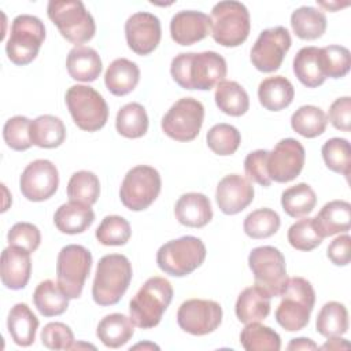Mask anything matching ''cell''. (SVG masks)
Returning <instances> with one entry per match:
<instances>
[{"label": "cell", "instance_id": "cell-1", "mask_svg": "<svg viewBox=\"0 0 351 351\" xmlns=\"http://www.w3.org/2000/svg\"><path fill=\"white\" fill-rule=\"evenodd\" d=\"M170 73L184 89L210 90L225 80L228 66L223 56L214 51L184 52L173 58Z\"/></svg>", "mask_w": 351, "mask_h": 351}, {"label": "cell", "instance_id": "cell-2", "mask_svg": "<svg viewBox=\"0 0 351 351\" xmlns=\"http://www.w3.org/2000/svg\"><path fill=\"white\" fill-rule=\"evenodd\" d=\"M173 287L165 277H149L129 303V314L134 326L151 329L156 326L173 299Z\"/></svg>", "mask_w": 351, "mask_h": 351}, {"label": "cell", "instance_id": "cell-3", "mask_svg": "<svg viewBox=\"0 0 351 351\" xmlns=\"http://www.w3.org/2000/svg\"><path fill=\"white\" fill-rule=\"evenodd\" d=\"M132 265L122 254H108L100 258L92 285V298L99 306L117 304L132 281Z\"/></svg>", "mask_w": 351, "mask_h": 351}, {"label": "cell", "instance_id": "cell-4", "mask_svg": "<svg viewBox=\"0 0 351 351\" xmlns=\"http://www.w3.org/2000/svg\"><path fill=\"white\" fill-rule=\"evenodd\" d=\"M280 296L281 302L276 310L277 324L288 332L306 328L315 303V292L310 281L303 277L288 278Z\"/></svg>", "mask_w": 351, "mask_h": 351}, {"label": "cell", "instance_id": "cell-5", "mask_svg": "<svg viewBox=\"0 0 351 351\" xmlns=\"http://www.w3.org/2000/svg\"><path fill=\"white\" fill-rule=\"evenodd\" d=\"M47 14L62 37L75 47L92 40L96 33L95 19L82 1L52 0L47 5Z\"/></svg>", "mask_w": 351, "mask_h": 351}, {"label": "cell", "instance_id": "cell-6", "mask_svg": "<svg viewBox=\"0 0 351 351\" xmlns=\"http://www.w3.org/2000/svg\"><path fill=\"white\" fill-rule=\"evenodd\" d=\"M211 36L222 47L241 45L251 29L247 7L234 0L217 3L211 10Z\"/></svg>", "mask_w": 351, "mask_h": 351}, {"label": "cell", "instance_id": "cell-7", "mask_svg": "<svg viewBox=\"0 0 351 351\" xmlns=\"http://www.w3.org/2000/svg\"><path fill=\"white\" fill-rule=\"evenodd\" d=\"M206 245L195 236H182L165 243L156 252V263L162 271L173 277H185L206 259Z\"/></svg>", "mask_w": 351, "mask_h": 351}, {"label": "cell", "instance_id": "cell-8", "mask_svg": "<svg viewBox=\"0 0 351 351\" xmlns=\"http://www.w3.org/2000/svg\"><path fill=\"white\" fill-rule=\"evenodd\" d=\"M45 40V27L40 18L22 14L14 18L5 44L8 59L16 66H26L36 59Z\"/></svg>", "mask_w": 351, "mask_h": 351}, {"label": "cell", "instance_id": "cell-9", "mask_svg": "<svg viewBox=\"0 0 351 351\" xmlns=\"http://www.w3.org/2000/svg\"><path fill=\"white\" fill-rule=\"evenodd\" d=\"M64 99L74 123L81 130L96 132L106 125L108 106L92 86L73 85L67 89Z\"/></svg>", "mask_w": 351, "mask_h": 351}, {"label": "cell", "instance_id": "cell-10", "mask_svg": "<svg viewBox=\"0 0 351 351\" xmlns=\"http://www.w3.org/2000/svg\"><path fill=\"white\" fill-rule=\"evenodd\" d=\"M162 180L156 169L148 165H138L130 169L119 189L122 204L132 211L148 208L159 196Z\"/></svg>", "mask_w": 351, "mask_h": 351}, {"label": "cell", "instance_id": "cell-11", "mask_svg": "<svg viewBox=\"0 0 351 351\" xmlns=\"http://www.w3.org/2000/svg\"><path fill=\"white\" fill-rule=\"evenodd\" d=\"M248 266L256 287L263 289L270 298L280 296L288 276L285 258L278 248L271 245L254 248L248 255Z\"/></svg>", "mask_w": 351, "mask_h": 351}, {"label": "cell", "instance_id": "cell-12", "mask_svg": "<svg viewBox=\"0 0 351 351\" xmlns=\"http://www.w3.org/2000/svg\"><path fill=\"white\" fill-rule=\"evenodd\" d=\"M90 267L92 254L88 248L70 244L60 250L56 261V277L59 287L70 299L81 296Z\"/></svg>", "mask_w": 351, "mask_h": 351}, {"label": "cell", "instance_id": "cell-13", "mask_svg": "<svg viewBox=\"0 0 351 351\" xmlns=\"http://www.w3.org/2000/svg\"><path fill=\"white\" fill-rule=\"evenodd\" d=\"M204 119L203 104L193 97L177 100L162 118V130L176 141H192L197 137Z\"/></svg>", "mask_w": 351, "mask_h": 351}, {"label": "cell", "instance_id": "cell-14", "mask_svg": "<svg viewBox=\"0 0 351 351\" xmlns=\"http://www.w3.org/2000/svg\"><path fill=\"white\" fill-rule=\"evenodd\" d=\"M291 44V34L284 26L262 30L251 48V63L262 73H273L280 69Z\"/></svg>", "mask_w": 351, "mask_h": 351}, {"label": "cell", "instance_id": "cell-15", "mask_svg": "<svg viewBox=\"0 0 351 351\" xmlns=\"http://www.w3.org/2000/svg\"><path fill=\"white\" fill-rule=\"evenodd\" d=\"M178 326L193 336H204L214 332L222 322V307L207 299H188L177 311Z\"/></svg>", "mask_w": 351, "mask_h": 351}, {"label": "cell", "instance_id": "cell-16", "mask_svg": "<svg viewBox=\"0 0 351 351\" xmlns=\"http://www.w3.org/2000/svg\"><path fill=\"white\" fill-rule=\"evenodd\" d=\"M59 186L56 166L47 159L30 162L19 178V189L30 202H44L55 195Z\"/></svg>", "mask_w": 351, "mask_h": 351}, {"label": "cell", "instance_id": "cell-17", "mask_svg": "<svg viewBox=\"0 0 351 351\" xmlns=\"http://www.w3.org/2000/svg\"><path fill=\"white\" fill-rule=\"evenodd\" d=\"M306 159L304 147L295 138L280 140L267 156V173L271 181L289 182L295 180Z\"/></svg>", "mask_w": 351, "mask_h": 351}, {"label": "cell", "instance_id": "cell-18", "mask_svg": "<svg viewBox=\"0 0 351 351\" xmlns=\"http://www.w3.org/2000/svg\"><path fill=\"white\" fill-rule=\"evenodd\" d=\"M125 37L129 48L137 55H148L156 49L162 37L160 21L145 11L133 14L125 22Z\"/></svg>", "mask_w": 351, "mask_h": 351}, {"label": "cell", "instance_id": "cell-19", "mask_svg": "<svg viewBox=\"0 0 351 351\" xmlns=\"http://www.w3.org/2000/svg\"><path fill=\"white\" fill-rule=\"evenodd\" d=\"M254 186L240 174H228L217 185L215 200L226 215H234L247 208L254 200Z\"/></svg>", "mask_w": 351, "mask_h": 351}, {"label": "cell", "instance_id": "cell-20", "mask_svg": "<svg viewBox=\"0 0 351 351\" xmlns=\"http://www.w3.org/2000/svg\"><path fill=\"white\" fill-rule=\"evenodd\" d=\"M211 33V19L200 11L184 10L177 12L170 22L171 38L180 45H192Z\"/></svg>", "mask_w": 351, "mask_h": 351}, {"label": "cell", "instance_id": "cell-21", "mask_svg": "<svg viewBox=\"0 0 351 351\" xmlns=\"http://www.w3.org/2000/svg\"><path fill=\"white\" fill-rule=\"evenodd\" d=\"M29 251L10 245L1 252L0 277L5 288L18 291L27 285L32 273V259Z\"/></svg>", "mask_w": 351, "mask_h": 351}, {"label": "cell", "instance_id": "cell-22", "mask_svg": "<svg viewBox=\"0 0 351 351\" xmlns=\"http://www.w3.org/2000/svg\"><path fill=\"white\" fill-rule=\"evenodd\" d=\"M177 221L189 228H203L213 219L210 199L199 192H188L180 196L174 206Z\"/></svg>", "mask_w": 351, "mask_h": 351}, {"label": "cell", "instance_id": "cell-23", "mask_svg": "<svg viewBox=\"0 0 351 351\" xmlns=\"http://www.w3.org/2000/svg\"><path fill=\"white\" fill-rule=\"evenodd\" d=\"M313 223L322 239L347 232L351 225V204L346 200H332L313 218Z\"/></svg>", "mask_w": 351, "mask_h": 351}, {"label": "cell", "instance_id": "cell-24", "mask_svg": "<svg viewBox=\"0 0 351 351\" xmlns=\"http://www.w3.org/2000/svg\"><path fill=\"white\" fill-rule=\"evenodd\" d=\"M66 67L73 80L82 82L95 81L103 69L100 55L86 45H77L70 49L66 59Z\"/></svg>", "mask_w": 351, "mask_h": 351}, {"label": "cell", "instance_id": "cell-25", "mask_svg": "<svg viewBox=\"0 0 351 351\" xmlns=\"http://www.w3.org/2000/svg\"><path fill=\"white\" fill-rule=\"evenodd\" d=\"M95 221V213L90 206L69 202L62 204L53 215L55 226L59 232L66 234H78L85 232Z\"/></svg>", "mask_w": 351, "mask_h": 351}, {"label": "cell", "instance_id": "cell-26", "mask_svg": "<svg viewBox=\"0 0 351 351\" xmlns=\"http://www.w3.org/2000/svg\"><path fill=\"white\" fill-rule=\"evenodd\" d=\"M138 81V66L126 58H118L111 62L104 74V84L115 96H125L130 93L137 86Z\"/></svg>", "mask_w": 351, "mask_h": 351}, {"label": "cell", "instance_id": "cell-27", "mask_svg": "<svg viewBox=\"0 0 351 351\" xmlns=\"http://www.w3.org/2000/svg\"><path fill=\"white\" fill-rule=\"evenodd\" d=\"M270 296L259 287L245 288L236 302V317L240 322H259L270 314Z\"/></svg>", "mask_w": 351, "mask_h": 351}, {"label": "cell", "instance_id": "cell-28", "mask_svg": "<svg viewBox=\"0 0 351 351\" xmlns=\"http://www.w3.org/2000/svg\"><path fill=\"white\" fill-rule=\"evenodd\" d=\"M7 328L15 344L29 347L36 340L38 318L26 303H16L8 313Z\"/></svg>", "mask_w": 351, "mask_h": 351}, {"label": "cell", "instance_id": "cell-29", "mask_svg": "<svg viewBox=\"0 0 351 351\" xmlns=\"http://www.w3.org/2000/svg\"><path fill=\"white\" fill-rule=\"evenodd\" d=\"M295 96L291 81L282 75L265 78L258 86V99L263 108L269 111H281L288 107Z\"/></svg>", "mask_w": 351, "mask_h": 351}, {"label": "cell", "instance_id": "cell-30", "mask_svg": "<svg viewBox=\"0 0 351 351\" xmlns=\"http://www.w3.org/2000/svg\"><path fill=\"white\" fill-rule=\"evenodd\" d=\"M134 335V324L130 317L121 313H112L101 318L97 325L96 336L110 348H119L126 344Z\"/></svg>", "mask_w": 351, "mask_h": 351}, {"label": "cell", "instance_id": "cell-31", "mask_svg": "<svg viewBox=\"0 0 351 351\" xmlns=\"http://www.w3.org/2000/svg\"><path fill=\"white\" fill-rule=\"evenodd\" d=\"M293 73L307 88H317L325 82L321 62V48L303 47L293 58Z\"/></svg>", "mask_w": 351, "mask_h": 351}, {"label": "cell", "instance_id": "cell-32", "mask_svg": "<svg viewBox=\"0 0 351 351\" xmlns=\"http://www.w3.org/2000/svg\"><path fill=\"white\" fill-rule=\"evenodd\" d=\"M69 296L62 291L58 281H41L33 293V303L38 313L44 317H55L63 314L69 307Z\"/></svg>", "mask_w": 351, "mask_h": 351}, {"label": "cell", "instance_id": "cell-33", "mask_svg": "<svg viewBox=\"0 0 351 351\" xmlns=\"http://www.w3.org/2000/svg\"><path fill=\"white\" fill-rule=\"evenodd\" d=\"M30 138L40 148H56L66 138L64 123L55 115H40L32 121Z\"/></svg>", "mask_w": 351, "mask_h": 351}, {"label": "cell", "instance_id": "cell-34", "mask_svg": "<svg viewBox=\"0 0 351 351\" xmlns=\"http://www.w3.org/2000/svg\"><path fill=\"white\" fill-rule=\"evenodd\" d=\"M217 107L230 115L241 117L250 108V97L245 89L236 81H222L217 85L214 93Z\"/></svg>", "mask_w": 351, "mask_h": 351}, {"label": "cell", "instance_id": "cell-35", "mask_svg": "<svg viewBox=\"0 0 351 351\" xmlns=\"http://www.w3.org/2000/svg\"><path fill=\"white\" fill-rule=\"evenodd\" d=\"M291 26L299 38L317 40L326 30V16L318 8L303 5L292 12Z\"/></svg>", "mask_w": 351, "mask_h": 351}, {"label": "cell", "instance_id": "cell-36", "mask_svg": "<svg viewBox=\"0 0 351 351\" xmlns=\"http://www.w3.org/2000/svg\"><path fill=\"white\" fill-rule=\"evenodd\" d=\"M317 332L329 339L341 336L348 329V313L343 303L340 302H328L325 303L315 321Z\"/></svg>", "mask_w": 351, "mask_h": 351}, {"label": "cell", "instance_id": "cell-37", "mask_svg": "<svg viewBox=\"0 0 351 351\" xmlns=\"http://www.w3.org/2000/svg\"><path fill=\"white\" fill-rule=\"evenodd\" d=\"M117 132L126 138H140L148 130V115L140 103H128L119 108L115 119Z\"/></svg>", "mask_w": 351, "mask_h": 351}, {"label": "cell", "instance_id": "cell-38", "mask_svg": "<svg viewBox=\"0 0 351 351\" xmlns=\"http://www.w3.org/2000/svg\"><path fill=\"white\" fill-rule=\"evenodd\" d=\"M240 343L247 351H278L281 348L280 335L259 322H248L240 333Z\"/></svg>", "mask_w": 351, "mask_h": 351}, {"label": "cell", "instance_id": "cell-39", "mask_svg": "<svg viewBox=\"0 0 351 351\" xmlns=\"http://www.w3.org/2000/svg\"><path fill=\"white\" fill-rule=\"evenodd\" d=\"M315 204L317 195L314 189L304 182L289 186L281 195L282 210L292 218H300L310 214Z\"/></svg>", "mask_w": 351, "mask_h": 351}, {"label": "cell", "instance_id": "cell-40", "mask_svg": "<svg viewBox=\"0 0 351 351\" xmlns=\"http://www.w3.org/2000/svg\"><path fill=\"white\" fill-rule=\"evenodd\" d=\"M326 125V114L319 107L311 104L299 107L291 117L292 129L306 138L321 136L325 132Z\"/></svg>", "mask_w": 351, "mask_h": 351}, {"label": "cell", "instance_id": "cell-41", "mask_svg": "<svg viewBox=\"0 0 351 351\" xmlns=\"http://www.w3.org/2000/svg\"><path fill=\"white\" fill-rule=\"evenodd\" d=\"M100 195V182L95 173L80 170L74 173L67 184V197L71 202L92 206Z\"/></svg>", "mask_w": 351, "mask_h": 351}, {"label": "cell", "instance_id": "cell-42", "mask_svg": "<svg viewBox=\"0 0 351 351\" xmlns=\"http://www.w3.org/2000/svg\"><path fill=\"white\" fill-rule=\"evenodd\" d=\"M321 154L329 170L343 174L346 178H348L351 170V147L346 138H329L324 143Z\"/></svg>", "mask_w": 351, "mask_h": 351}, {"label": "cell", "instance_id": "cell-43", "mask_svg": "<svg viewBox=\"0 0 351 351\" xmlns=\"http://www.w3.org/2000/svg\"><path fill=\"white\" fill-rule=\"evenodd\" d=\"M280 215L271 208H258L250 213L243 223L244 232L251 239H266L280 229Z\"/></svg>", "mask_w": 351, "mask_h": 351}, {"label": "cell", "instance_id": "cell-44", "mask_svg": "<svg viewBox=\"0 0 351 351\" xmlns=\"http://www.w3.org/2000/svg\"><path fill=\"white\" fill-rule=\"evenodd\" d=\"M206 140L208 148L214 154L228 156L237 151L241 143V136L233 125L217 123L207 132Z\"/></svg>", "mask_w": 351, "mask_h": 351}, {"label": "cell", "instance_id": "cell-45", "mask_svg": "<svg viewBox=\"0 0 351 351\" xmlns=\"http://www.w3.org/2000/svg\"><path fill=\"white\" fill-rule=\"evenodd\" d=\"M132 236L129 222L119 215H107L96 229V239L103 245H125Z\"/></svg>", "mask_w": 351, "mask_h": 351}, {"label": "cell", "instance_id": "cell-46", "mask_svg": "<svg viewBox=\"0 0 351 351\" xmlns=\"http://www.w3.org/2000/svg\"><path fill=\"white\" fill-rule=\"evenodd\" d=\"M321 62L325 78H341L350 71V51L343 45H328L321 48Z\"/></svg>", "mask_w": 351, "mask_h": 351}, {"label": "cell", "instance_id": "cell-47", "mask_svg": "<svg viewBox=\"0 0 351 351\" xmlns=\"http://www.w3.org/2000/svg\"><path fill=\"white\" fill-rule=\"evenodd\" d=\"M32 121L22 115L10 118L3 128V138L5 144L14 151H26L33 143L30 138Z\"/></svg>", "mask_w": 351, "mask_h": 351}, {"label": "cell", "instance_id": "cell-48", "mask_svg": "<svg viewBox=\"0 0 351 351\" xmlns=\"http://www.w3.org/2000/svg\"><path fill=\"white\" fill-rule=\"evenodd\" d=\"M287 239L289 244L299 251H311L322 243V237L317 233L313 218H302L291 225Z\"/></svg>", "mask_w": 351, "mask_h": 351}, {"label": "cell", "instance_id": "cell-49", "mask_svg": "<svg viewBox=\"0 0 351 351\" xmlns=\"http://www.w3.org/2000/svg\"><path fill=\"white\" fill-rule=\"evenodd\" d=\"M41 343L49 350H73L74 335L63 322H49L41 330Z\"/></svg>", "mask_w": 351, "mask_h": 351}, {"label": "cell", "instance_id": "cell-50", "mask_svg": "<svg viewBox=\"0 0 351 351\" xmlns=\"http://www.w3.org/2000/svg\"><path fill=\"white\" fill-rule=\"evenodd\" d=\"M7 240L10 245L34 252L40 247L41 233L38 228L30 222H16L8 230Z\"/></svg>", "mask_w": 351, "mask_h": 351}, {"label": "cell", "instance_id": "cell-51", "mask_svg": "<svg viewBox=\"0 0 351 351\" xmlns=\"http://www.w3.org/2000/svg\"><path fill=\"white\" fill-rule=\"evenodd\" d=\"M267 156L269 151L266 149H256L250 152L244 159V170L248 180L262 185L270 186L271 178L267 173Z\"/></svg>", "mask_w": 351, "mask_h": 351}, {"label": "cell", "instance_id": "cell-52", "mask_svg": "<svg viewBox=\"0 0 351 351\" xmlns=\"http://www.w3.org/2000/svg\"><path fill=\"white\" fill-rule=\"evenodd\" d=\"M329 121L330 123L343 132H350L351 129V99L348 96L336 99L329 107Z\"/></svg>", "mask_w": 351, "mask_h": 351}, {"label": "cell", "instance_id": "cell-53", "mask_svg": "<svg viewBox=\"0 0 351 351\" xmlns=\"http://www.w3.org/2000/svg\"><path fill=\"white\" fill-rule=\"evenodd\" d=\"M351 237L348 234H341L336 237L326 250L329 261L336 266H347L351 259Z\"/></svg>", "mask_w": 351, "mask_h": 351}, {"label": "cell", "instance_id": "cell-54", "mask_svg": "<svg viewBox=\"0 0 351 351\" xmlns=\"http://www.w3.org/2000/svg\"><path fill=\"white\" fill-rule=\"evenodd\" d=\"M288 350H318V346L307 337H298V339H292L289 341V344L287 346Z\"/></svg>", "mask_w": 351, "mask_h": 351}, {"label": "cell", "instance_id": "cell-55", "mask_svg": "<svg viewBox=\"0 0 351 351\" xmlns=\"http://www.w3.org/2000/svg\"><path fill=\"white\" fill-rule=\"evenodd\" d=\"M348 347H350V344L344 339H340V336H336V337H329V340L319 348L321 350H340V348H348Z\"/></svg>", "mask_w": 351, "mask_h": 351}, {"label": "cell", "instance_id": "cell-56", "mask_svg": "<svg viewBox=\"0 0 351 351\" xmlns=\"http://www.w3.org/2000/svg\"><path fill=\"white\" fill-rule=\"evenodd\" d=\"M318 4H319L321 7H324V8H328V10H330V11H336L337 8H341V7H346V5H348V3L340 4V3H322V1H319Z\"/></svg>", "mask_w": 351, "mask_h": 351}, {"label": "cell", "instance_id": "cell-57", "mask_svg": "<svg viewBox=\"0 0 351 351\" xmlns=\"http://www.w3.org/2000/svg\"><path fill=\"white\" fill-rule=\"evenodd\" d=\"M132 348H133V350H137V348H156V350H158L159 347L155 346V344H151V343H145V344H141V343H140V344H136V346L132 347Z\"/></svg>", "mask_w": 351, "mask_h": 351}]
</instances>
